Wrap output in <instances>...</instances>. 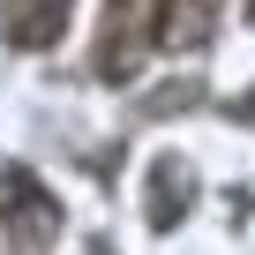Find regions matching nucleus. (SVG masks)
I'll return each instance as SVG.
<instances>
[{
	"mask_svg": "<svg viewBox=\"0 0 255 255\" xmlns=\"http://www.w3.org/2000/svg\"><path fill=\"white\" fill-rule=\"evenodd\" d=\"M0 233H8L15 255H38L60 240V203L38 188L30 165H0Z\"/></svg>",
	"mask_w": 255,
	"mask_h": 255,
	"instance_id": "obj_1",
	"label": "nucleus"
},
{
	"mask_svg": "<svg viewBox=\"0 0 255 255\" xmlns=\"http://www.w3.org/2000/svg\"><path fill=\"white\" fill-rule=\"evenodd\" d=\"M248 30H255V0H248Z\"/></svg>",
	"mask_w": 255,
	"mask_h": 255,
	"instance_id": "obj_4",
	"label": "nucleus"
},
{
	"mask_svg": "<svg viewBox=\"0 0 255 255\" xmlns=\"http://www.w3.org/2000/svg\"><path fill=\"white\" fill-rule=\"evenodd\" d=\"M60 30H68V0H8V8H0V38L23 45V53L53 45Z\"/></svg>",
	"mask_w": 255,
	"mask_h": 255,
	"instance_id": "obj_2",
	"label": "nucleus"
},
{
	"mask_svg": "<svg viewBox=\"0 0 255 255\" xmlns=\"http://www.w3.org/2000/svg\"><path fill=\"white\" fill-rule=\"evenodd\" d=\"M188 203H195V173H188L180 158H158V165H150V203H143V210H150V225H158V233H173Z\"/></svg>",
	"mask_w": 255,
	"mask_h": 255,
	"instance_id": "obj_3",
	"label": "nucleus"
}]
</instances>
